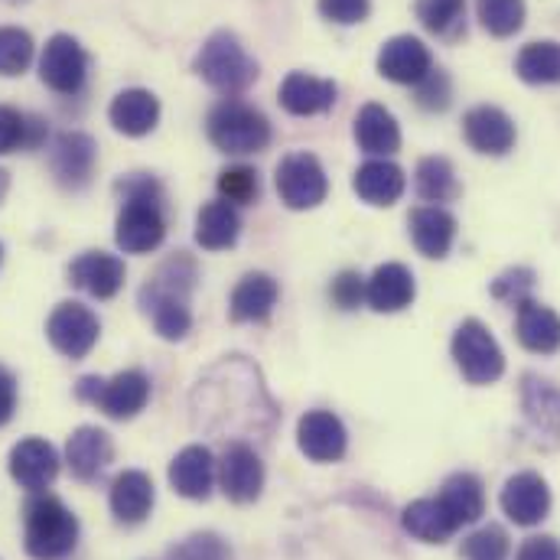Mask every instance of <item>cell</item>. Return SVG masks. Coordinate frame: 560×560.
<instances>
[{"label": "cell", "instance_id": "7", "mask_svg": "<svg viewBox=\"0 0 560 560\" xmlns=\"http://www.w3.org/2000/svg\"><path fill=\"white\" fill-rule=\"evenodd\" d=\"M275 183H278L280 202L287 209H293V212L316 209L329 192V179H326V170H323L319 156H313L306 150L287 153L280 160Z\"/></svg>", "mask_w": 560, "mask_h": 560}, {"label": "cell", "instance_id": "9", "mask_svg": "<svg viewBox=\"0 0 560 560\" xmlns=\"http://www.w3.org/2000/svg\"><path fill=\"white\" fill-rule=\"evenodd\" d=\"M215 479H219L229 502L248 505V502L261 499V492H265V463H261V456H258V450L252 443L229 440L222 456H219Z\"/></svg>", "mask_w": 560, "mask_h": 560}, {"label": "cell", "instance_id": "47", "mask_svg": "<svg viewBox=\"0 0 560 560\" xmlns=\"http://www.w3.org/2000/svg\"><path fill=\"white\" fill-rule=\"evenodd\" d=\"M515 560H560V541L555 535H535L518 548Z\"/></svg>", "mask_w": 560, "mask_h": 560}, {"label": "cell", "instance_id": "40", "mask_svg": "<svg viewBox=\"0 0 560 560\" xmlns=\"http://www.w3.org/2000/svg\"><path fill=\"white\" fill-rule=\"evenodd\" d=\"M219 192L232 206H255L261 196V176L255 166H229L219 173Z\"/></svg>", "mask_w": 560, "mask_h": 560}, {"label": "cell", "instance_id": "11", "mask_svg": "<svg viewBox=\"0 0 560 560\" xmlns=\"http://www.w3.org/2000/svg\"><path fill=\"white\" fill-rule=\"evenodd\" d=\"M98 163V143L82 131H62L49 143V170L56 183L69 192H79L92 183Z\"/></svg>", "mask_w": 560, "mask_h": 560}, {"label": "cell", "instance_id": "1", "mask_svg": "<svg viewBox=\"0 0 560 560\" xmlns=\"http://www.w3.org/2000/svg\"><path fill=\"white\" fill-rule=\"evenodd\" d=\"M121 192V212L115 225V242L128 255L156 252L166 238L163 186L150 173H131L115 186Z\"/></svg>", "mask_w": 560, "mask_h": 560}, {"label": "cell", "instance_id": "12", "mask_svg": "<svg viewBox=\"0 0 560 560\" xmlns=\"http://www.w3.org/2000/svg\"><path fill=\"white\" fill-rule=\"evenodd\" d=\"M522 411L525 423L541 446L560 443V385L535 372L522 375Z\"/></svg>", "mask_w": 560, "mask_h": 560}, {"label": "cell", "instance_id": "15", "mask_svg": "<svg viewBox=\"0 0 560 560\" xmlns=\"http://www.w3.org/2000/svg\"><path fill=\"white\" fill-rule=\"evenodd\" d=\"M499 505L509 515V522H515L522 528H535L551 512V489H548V482L538 472L525 469V472H515L502 486Z\"/></svg>", "mask_w": 560, "mask_h": 560}, {"label": "cell", "instance_id": "29", "mask_svg": "<svg viewBox=\"0 0 560 560\" xmlns=\"http://www.w3.org/2000/svg\"><path fill=\"white\" fill-rule=\"evenodd\" d=\"M278 280L265 271H252L235 283L232 290V319L235 323H265L278 306Z\"/></svg>", "mask_w": 560, "mask_h": 560}, {"label": "cell", "instance_id": "39", "mask_svg": "<svg viewBox=\"0 0 560 560\" xmlns=\"http://www.w3.org/2000/svg\"><path fill=\"white\" fill-rule=\"evenodd\" d=\"M33 36L20 26H0V75H23L33 62Z\"/></svg>", "mask_w": 560, "mask_h": 560}, {"label": "cell", "instance_id": "22", "mask_svg": "<svg viewBox=\"0 0 560 560\" xmlns=\"http://www.w3.org/2000/svg\"><path fill=\"white\" fill-rule=\"evenodd\" d=\"M125 261L108 252H82L69 265V280L95 300H112L125 287Z\"/></svg>", "mask_w": 560, "mask_h": 560}, {"label": "cell", "instance_id": "14", "mask_svg": "<svg viewBox=\"0 0 560 560\" xmlns=\"http://www.w3.org/2000/svg\"><path fill=\"white\" fill-rule=\"evenodd\" d=\"M140 310L143 316L153 323L156 336H163L166 342H179L186 339V332L192 329V313H189V296L156 283L150 278L140 287Z\"/></svg>", "mask_w": 560, "mask_h": 560}, {"label": "cell", "instance_id": "17", "mask_svg": "<svg viewBox=\"0 0 560 560\" xmlns=\"http://www.w3.org/2000/svg\"><path fill=\"white\" fill-rule=\"evenodd\" d=\"M215 469H219V459L212 456V450L202 446V443H192V446H186V450H179L173 456L170 486L183 499L206 502L212 495V486H215Z\"/></svg>", "mask_w": 560, "mask_h": 560}, {"label": "cell", "instance_id": "31", "mask_svg": "<svg viewBox=\"0 0 560 560\" xmlns=\"http://www.w3.org/2000/svg\"><path fill=\"white\" fill-rule=\"evenodd\" d=\"M401 525L411 538H418L423 545H446L459 525L456 518L446 512V505L440 499H418L401 512Z\"/></svg>", "mask_w": 560, "mask_h": 560}, {"label": "cell", "instance_id": "19", "mask_svg": "<svg viewBox=\"0 0 560 560\" xmlns=\"http://www.w3.org/2000/svg\"><path fill=\"white\" fill-rule=\"evenodd\" d=\"M115 459V443L102 427H79L66 443V466L79 482H95Z\"/></svg>", "mask_w": 560, "mask_h": 560}, {"label": "cell", "instance_id": "51", "mask_svg": "<svg viewBox=\"0 0 560 560\" xmlns=\"http://www.w3.org/2000/svg\"><path fill=\"white\" fill-rule=\"evenodd\" d=\"M13 3H16V0H13Z\"/></svg>", "mask_w": 560, "mask_h": 560}, {"label": "cell", "instance_id": "20", "mask_svg": "<svg viewBox=\"0 0 560 560\" xmlns=\"http://www.w3.org/2000/svg\"><path fill=\"white\" fill-rule=\"evenodd\" d=\"M430 69H433L430 49L411 33L392 36L378 52V72L388 82H398V85H418Z\"/></svg>", "mask_w": 560, "mask_h": 560}, {"label": "cell", "instance_id": "27", "mask_svg": "<svg viewBox=\"0 0 560 560\" xmlns=\"http://www.w3.org/2000/svg\"><path fill=\"white\" fill-rule=\"evenodd\" d=\"M108 121L115 125L118 135L125 138H143L156 128L160 121V102L147 89H125L112 98Z\"/></svg>", "mask_w": 560, "mask_h": 560}, {"label": "cell", "instance_id": "43", "mask_svg": "<svg viewBox=\"0 0 560 560\" xmlns=\"http://www.w3.org/2000/svg\"><path fill=\"white\" fill-rule=\"evenodd\" d=\"M492 296L502 300V303H525L532 300V290H535V271L532 268H509L502 271L499 278L492 280Z\"/></svg>", "mask_w": 560, "mask_h": 560}, {"label": "cell", "instance_id": "30", "mask_svg": "<svg viewBox=\"0 0 560 560\" xmlns=\"http://www.w3.org/2000/svg\"><path fill=\"white\" fill-rule=\"evenodd\" d=\"M355 143L372 153V156H392L401 150V128L395 121V115L385 108V105H365L359 115H355Z\"/></svg>", "mask_w": 560, "mask_h": 560}, {"label": "cell", "instance_id": "50", "mask_svg": "<svg viewBox=\"0 0 560 560\" xmlns=\"http://www.w3.org/2000/svg\"><path fill=\"white\" fill-rule=\"evenodd\" d=\"M0 261H3V245H0Z\"/></svg>", "mask_w": 560, "mask_h": 560}, {"label": "cell", "instance_id": "34", "mask_svg": "<svg viewBox=\"0 0 560 560\" xmlns=\"http://www.w3.org/2000/svg\"><path fill=\"white\" fill-rule=\"evenodd\" d=\"M515 72L528 85H560V43L558 39H538L528 43L518 59Z\"/></svg>", "mask_w": 560, "mask_h": 560}, {"label": "cell", "instance_id": "6", "mask_svg": "<svg viewBox=\"0 0 560 560\" xmlns=\"http://www.w3.org/2000/svg\"><path fill=\"white\" fill-rule=\"evenodd\" d=\"M453 362L469 385H492L505 375V355L479 319H463L450 342Z\"/></svg>", "mask_w": 560, "mask_h": 560}, {"label": "cell", "instance_id": "46", "mask_svg": "<svg viewBox=\"0 0 560 560\" xmlns=\"http://www.w3.org/2000/svg\"><path fill=\"white\" fill-rule=\"evenodd\" d=\"M319 13L329 23L339 26H355L372 13V0H319Z\"/></svg>", "mask_w": 560, "mask_h": 560}, {"label": "cell", "instance_id": "28", "mask_svg": "<svg viewBox=\"0 0 560 560\" xmlns=\"http://www.w3.org/2000/svg\"><path fill=\"white\" fill-rule=\"evenodd\" d=\"M411 242L423 258H446L456 242V219L443 206H420L408 219Z\"/></svg>", "mask_w": 560, "mask_h": 560}, {"label": "cell", "instance_id": "3", "mask_svg": "<svg viewBox=\"0 0 560 560\" xmlns=\"http://www.w3.org/2000/svg\"><path fill=\"white\" fill-rule=\"evenodd\" d=\"M196 75L222 95H242L258 82V62L248 56L242 39L229 30L212 33L192 62Z\"/></svg>", "mask_w": 560, "mask_h": 560}, {"label": "cell", "instance_id": "21", "mask_svg": "<svg viewBox=\"0 0 560 560\" xmlns=\"http://www.w3.org/2000/svg\"><path fill=\"white\" fill-rule=\"evenodd\" d=\"M352 189L362 202L369 206H378V209H388L395 206L405 189H408V176L398 163H392L388 156H375V160H365L355 176H352Z\"/></svg>", "mask_w": 560, "mask_h": 560}, {"label": "cell", "instance_id": "10", "mask_svg": "<svg viewBox=\"0 0 560 560\" xmlns=\"http://www.w3.org/2000/svg\"><path fill=\"white\" fill-rule=\"evenodd\" d=\"M39 79L56 95H79L89 79V52L69 33L49 36L39 56Z\"/></svg>", "mask_w": 560, "mask_h": 560}, {"label": "cell", "instance_id": "16", "mask_svg": "<svg viewBox=\"0 0 560 560\" xmlns=\"http://www.w3.org/2000/svg\"><path fill=\"white\" fill-rule=\"evenodd\" d=\"M296 446L306 459L313 463H339L349 450V433L346 423L332 411H306L296 423Z\"/></svg>", "mask_w": 560, "mask_h": 560}, {"label": "cell", "instance_id": "8", "mask_svg": "<svg viewBox=\"0 0 560 560\" xmlns=\"http://www.w3.org/2000/svg\"><path fill=\"white\" fill-rule=\"evenodd\" d=\"M46 336H49V342H52V349H56L59 355L79 362V359H85V355L95 349V342H98V336H102V323H98V316H95L85 303L66 300V303H59V306L49 313V319H46Z\"/></svg>", "mask_w": 560, "mask_h": 560}, {"label": "cell", "instance_id": "45", "mask_svg": "<svg viewBox=\"0 0 560 560\" xmlns=\"http://www.w3.org/2000/svg\"><path fill=\"white\" fill-rule=\"evenodd\" d=\"M329 300L339 310H346V313L362 306V300H365V278L359 271H342L339 278L332 280V287H329Z\"/></svg>", "mask_w": 560, "mask_h": 560}, {"label": "cell", "instance_id": "35", "mask_svg": "<svg viewBox=\"0 0 560 560\" xmlns=\"http://www.w3.org/2000/svg\"><path fill=\"white\" fill-rule=\"evenodd\" d=\"M415 183H418V196L430 206H443L459 196L456 170L446 156H423L418 163Z\"/></svg>", "mask_w": 560, "mask_h": 560}, {"label": "cell", "instance_id": "41", "mask_svg": "<svg viewBox=\"0 0 560 560\" xmlns=\"http://www.w3.org/2000/svg\"><path fill=\"white\" fill-rule=\"evenodd\" d=\"M170 560H232V548L215 532H196L170 548Z\"/></svg>", "mask_w": 560, "mask_h": 560}, {"label": "cell", "instance_id": "13", "mask_svg": "<svg viewBox=\"0 0 560 560\" xmlns=\"http://www.w3.org/2000/svg\"><path fill=\"white\" fill-rule=\"evenodd\" d=\"M7 466H10V476H13V482H16L20 489L39 495V492H46V489L56 482V476H59V453H56V446H52L49 440H43V436H26V440H20V443L10 450Z\"/></svg>", "mask_w": 560, "mask_h": 560}, {"label": "cell", "instance_id": "32", "mask_svg": "<svg viewBox=\"0 0 560 560\" xmlns=\"http://www.w3.org/2000/svg\"><path fill=\"white\" fill-rule=\"evenodd\" d=\"M242 235V219L238 209L225 199L206 202L196 215V242L206 252H225L238 242Z\"/></svg>", "mask_w": 560, "mask_h": 560}, {"label": "cell", "instance_id": "24", "mask_svg": "<svg viewBox=\"0 0 560 560\" xmlns=\"http://www.w3.org/2000/svg\"><path fill=\"white\" fill-rule=\"evenodd\" d=\"M153 502H156V489H153V479L143 469H125V472L115 476L112 492H108V505H112V515L121 525L147 522L150 512H153Z\"/></svg>", "mask_w": 560, "mask_h": 560}, {"label": "cell", "instance_id": "33", "mask_svg": "<svg viewBox=\"0 0 560 560\" xmlns=\"http://www.w3.org/2000/svg\"><path fill=\"white\" fill-rule=\"evenodd\" d=\"M436 499L446 505V512L456 518L459 528L463 525H476L486 515V489H482V479L472 476V472H453L443 482Z\"/></svg>", "mask_w": 560, "mask_h": 560}, {"label": "cell", "instance_id": "25", "mask_svg": "<svg viewBox=\"0 0 560 560\" xmlns=\"http://www.w3.org/2000/svg\"><path fill=\"white\" fill-rule=\"evenodd\" d=\"M415 293H418L415 275L398 261L375 268V275L365 280V303L375 313H401L415 303Z\"/></svg>", "mask_w": 560, "mask_h": 560}, {"label": "cell", "instance_id": "36", "mask_svg": "<svg viewBox=\"0 0 560 560\" xmlns=\"http://www.w3.org/2000/svg\"><path fill=\"white\" fill-rule=\"evenodd\" d=\"M46 125L43 118L20 115L16 108L0 105V156L13 150H36L46 140Z\"/></svg>", "mask_w": 560, "mask_h": 560}, {"label": "cell", "instance_id": "37", "mask_svg": "<svg viewBox=\"0 0 560 560\" xmlns=\"http://www.w3.org/2000/svg\"><path fill=\"white\" fill-rule=\"evenodd\" d=\"M418 20L443 39H456L466 30V0H418Z\"/></svg>", "mask_w": 560, "mask_h": 560}, {"label": "cell", "instance_id": "2", "mask_svg": "<svg viewBox=\"0 0 560 560\" xmlns=\"http://www.w3.org/2000/svg\"><path fill=\"white\" fill-rule=\"evenodd\" d=\"M79 545V518L56 495H33L23 509V548L33 560H66Z\"/></svg>", "mask_w": 560, "mask_h": 560}, {"label": "cell", "instance_id": "26", "mask_svg": "<svg viewBox=\"0 0 560 560\" xmlns=\"http://www.w3.org/2000/svg\"><path fill=\"white\" fill-rule=\"evenodd\" d=\"M515 336L535 355H555L560 349V313L538 300H525L515 306Z\"/></svg>", "mask_w": 560, "mask_h": 560}, {"label": "cell", "instance_id": "48", "mask_svg": "<svg viewBox=\"0 0 560 560\" xmlns=\"http://www.w3.org/2000/svg\"><path fill=\"white\" fill-rule=\"evenodd\" d=\"M16 411V378L0 365V427Z\"/></svg>", "mask_w": 560, "mask_h": 560}, {"label": "cell", "instance_id": "44", "mask_svg": "<svg viewBox=\"0 0 560 560\" xmlns=\"http://www.w3.org/2000/svg\"><path fill=\"white\" fill-rule=\"evenodd\" d=\"M415 89H418L420 108H427V112H446L450 108L453 89H450V79L443 69H430Z\"/></svg>", "mask_w": 560, "mask_h": 560}, {"label": "cell", "instance_id": "38", "mask_svg": "<svg viewBox=\"0 0 560 560\" xmlns=\"http://www.w3.org/2000/svg\"><path fill=\"white\" fill-rule=\"evenodd\" d=\"M476 13L486 33L505 39L525 26V0H476Z\"/></svg>", "mask_w": 560, "mask_h": 560}, {"label": "cell", "instance_id": "18", "mask_svg": "<svg viewBox=\"0 0 560 560\" xmlns=\"http://www.w3.org/2000/svg\"><path fill=\"white\" fill-rule=\"evenodd\" d=\"M463 138L466 143L476 150V153H486V156H505L512 147H515V121L495 108V105H479L472 112H466L463 118Z\"/></svg>", "mask_w": 560, "mask_h": 560}, {"label": "cell", "instance_id": "4", "mask_svg": "<svg viewBox=\"0 0 560 560\" xmlns=\"http://www.w3.org/2000/svg\"><path fill=\"white\" fill-rule=\"evenodd\" d=\"M206 131L222 153H235V156L258 153L271 143V121L265 118V112H258L255 105L238 102V98L215 105L209 112Z\"/></svg>", "mask_w": 560, "mask_h": 560}, {"label": "cell", "instance_id": "5", "mask_svg": "<svg viewBox=\"0 0 560 560\" xmlns=\"http://www.w3.org/2000/svg\"><path fill=\"white\" fill-rule=\"evenodd\" d=\"M75 398L85 405H95L105 418L131 420L138 418L150 401V378L138 369L118 372L115 378L85 375L75 385Z\"/></svg>", "mask_w": 560, "mask_h": 560}, {"label": "cell", "instance_id": "49", "mask_svg": "<svg viewBox=\"0 0 560 560\" xmlns=\"http://www.w3.org/2000/svg\"><path fill=\"white\" fill-rule=\"evenodd\" d=\"M7 192H10V173L0 166V202L7 199Z\"/></svg>", "mask_w": 560, "mask_h": 560}, {"label": "cell", "instance_id": "23", "mask_svg": "<svg viewBox=\"0 0 560 560\" xmlns=\"http://www.w3.org/2000/svg\"><path fill=\"white\" fill-rule=\"evenodd\" d=\"M336 82L329 79H316V75H306V72H290L283 82H280V108L287 115H296V118H313V115H323L336 105Z\"/></svg>", "mask_w": 560, "mask_h": 560}, {"label": "cell", "instance_id": "42", "mask_svg": "<svg viewBox=\"0 0 560 560\" xmlns=\"http://www.w3.org/2000/svg\"><path fill=\"white\" fill-rule=\"evenodd\" d=\"M509 555H512V545H509L505 528L499 525H486L463 541V560H509Z\"/></svg>", "mask_w": 560, "mask_h": 560}]
</instances>
